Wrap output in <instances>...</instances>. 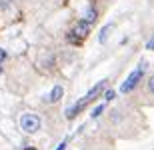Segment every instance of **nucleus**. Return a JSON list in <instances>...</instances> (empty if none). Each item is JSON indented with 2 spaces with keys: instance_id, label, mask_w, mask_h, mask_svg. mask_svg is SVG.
<instances>
[{
  "instance_id": "obj_4",
  "label": "nucleus",
  "mask_w": 154,
  "mask_h": 150,
  "mask_svg": "<svg viewBox=\"0 0 154 150\" xmlns=\"http://www.w3.org/2000/svg\"><path fill=\"white\" fill-rule=\"evenodd\" d=\"M104 86H106V80H100V82L96 84V86H94V88L90 90V92H88V94L84 96V102L88 104V102H92V100L96 98V96H100V94H102V90H104Z\"/></svg>"
},
{
  "instance_id": "obj_1",
  "label": "nucleus",
  "mask_w": 154,
  "mask_h": 150,
  "mask_svg": "<svg viewBox=\"0 0 154 150\" xmlns=\"http://www.w3.org/2000/svg\"><path fill=\"white\" fill-rule=\"evenodd\" d=\"M144 68H146V62H142L136 70H132L130 76H128V78L124 80V84L120 86V92H130V90H134V88L138 86V82L142 80V76H144Z\"/></svg>"
},
{
  "instance_id": "obj_9",
  "label": "nucleus",
  "mask_w": 154,
  "mask_h": 150,
  "mask_svg": "<svg viewBox=\"0 0 154 150\" xmlns=\"http://www.w3.org/2000/svg\"><path fill=\"white\" fill-rule=\"evenodd\" d=\"M114 96H116V94H114V90H106V92H104V98H106V100H112Z\"/></svg>"
},
{
  "instance_id": "obj_6",
  "label": "nucleus",
  "mask_w": 154,
  "mask_h": 150,
  "mask_svg": "<svg viewBox=\"0 0 154 150\" xmlns=\"http://www.w3.org/2000/svg\"><path fill=\"white\" fill-rule=\"evenodd\" d=\"M112 28H114V24H106V26L100 30V34H98V42H100V44H104V42L108 40V34H110Z\"/></svg>"
},
{
  "instance_id": "obj_13",
  "label": "nucleus",
  "mask_w": 154,
  "mask_h": 150,
  "mask_svg": "<svg viewBox=\"0 0 154 150\" xmlns=\"http://www.w3.org/2000/svg\"><path fill=\"white\" fill-rule=\"evenodd\" d=\"M4 58H6V52L2 50V48H0V62H2V60H4Z\"/></svg>"
},
{
  "instance_id": "obj_5",
  "label": "nucleus",
  "mask_w": 154,
  "mask_h": 150,
  "mask_svg": "<svg viewBox=\"0 0 154 150\" xmlns=\"http://www.w3.org/2000/svg\"><path fill=\"white\" fill-rule=\"evenodd\" d=\"M62 94H64L62 86H54V88H52V92H50V96H48V100H50V102H58V100L62 98Z\"/></svg>"
},
{
  "instance_id": "obj_14",
  "label": "nucleus",
  "mask_w": 154,
  "mask_h": 150,
  "mask_svg": "<svg viewBox=\"0 0 154 150\" xmlns=\"http://www.w3.org/2000/svg\"><path fill=\"white\" fill-rule=\"evenodd\" d=\"M24 150H36V148H24Z\"/></svg>"
},
{
  "instance_id": "obj_10",
  "label": "nucleus",
  "mask_w": 154,
  "mask_h": 150,
  "mask_svg": "<svg viewBox=\"0 0 154 150\" xmlns=\"http://www.w3.org/2000/svg\"><path fill=\"white\" fill-rule=\"evenodd\" d=\"M148 90H150V92L154 94V76H152V78L148 80Z\"/></svg>"
},
{
  "instance_id": "obj_7",
  "label": "nucleus",
  "mask_w": 154,
  "mask_h": 150,
  "mask_svg": "<svg viewBox=\"0 0 154 150\" xmlns=\"http://www.w3.org/2000/svg\"><path fill=\"white\" fill-rule=\"evenodd\" d=\"M84 22H88V24L96 22V10H94L92 6H88V8H86V12H84Z\"/></svg>"
},
{
  "instance_id": "obj_3",
  "label": "nucleus",
  "mask_w": 154,
  "mask_h": 150,
  "mask_svg": "<svg viewBox=\"0 0 154 150\" xmlns=\"http://www.w3.org/2000/svg\"><path fill=\"white\" fill-rule=\"evenodd\" d=\"M88 32H90V24L82 20V22H78L74 26V30L70 32V40H72V42H80L82 38H86V36H88Z\"/></svg>"
},
{
  "instance_id": "obj_15",
  "label": "nucleus",
  "mask_w": 154,
  "mask_h": 150,
  "mask_svg": "<svg viewBox=\"0 0 154 150\" xmlns=\"http://www.w3.org/2000/svg\"><path fill=\"white\" fill-rule=\"evenodd\" d=\"M0 72H2V66H0Z\"/></svg>"
},
{
  "instance_id": "obj_12",
  "label": "nucleus",
  "mask_w": 154,
  "mask_h": 150,
  "mask_svg": "<svg viewBox=\"0 0 154 150\" xmlns=\"http://www.w3.org/2000/svg\"><path fill=\"white\" fill-rule=\"evenodd\" d=\"M66 142H68V140H64V142H60V144H58V148H56V150H66Z\"/></svg>"
},
{
  "instance_id": "obj_8",
  "label": "nucleus",
  "mask_w": 154,
  "mask_h": 150,
  "mask_svg": "<svg viewBox=\"0 0 154 150\" xmlns=\"http://www.w3.org/2000/svg\"><path fill=\"white\" fill-rule=\"evenodd\" d=\"M102 110H104V106H96V108L92 110V118H96V116H100V114H102Z\"/></svg>"
},
{
  "instance_id": "obj_11",
  "label": "nucleus",
  "mask_w": 154,
  "mask_h": 150,
  "mask_svg": "<svg viewBox=\"0 0 154 150\" xmlns=\"http://www.w3.org/2000/svg\"><path fill=\"white\" fill-rule=\"evenodd\" d=\"M146 48H148V50H154V38H150V40L146 42Z\"/></svg>"
},
{
  "instance_id": "obj_2",
  "label": "nucleus",
  "mask_w": 154,
  "mask_h": 150,
  "mask_svg": "<svg viewBox=\"0 0 154 150\" xmlns=\"http://www.w3.org/2000/svg\"><path fill=\"white\" fill-rule=\"evenodd\" d=\"M20 126H22L24 132L32 134V132H36V130L40 128V118L36 114H24L22 118H20Z\"/></svg>"
}]
</instances>
